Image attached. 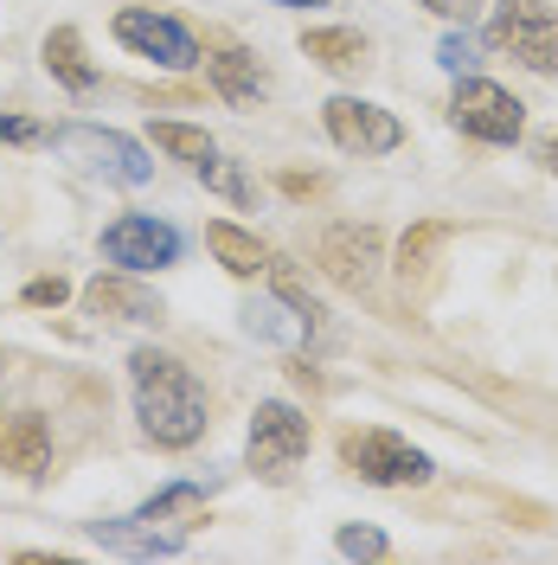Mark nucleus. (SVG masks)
Listing matches in <instances>:
<instances>
[{
  "label": "nucleus",
  "instance_id": "17",
  "mask_svg": "<svg viewBox=\"0 0 558 565\" xmlns=\"http://www.w3.org/2000/svg\"><path fill=\"white\" fill-rule=\"evenodd\" d=\"M302 52L328 71H360L366 65V33H353V26H309Z\"/></svg>",
  "mask_w": 558,
  "mask_h": 565
},
{
  "label": "nucleus",
  "instance_id": "18",
  "mask_svg": "<svg viewBox=\"0 0 558 565\" xmlns=\"http://www.w3.org/2000/svg\"><path fill=\"white\" fill-rule=\"evenodd\" d=\"M154 148L174 154V161H186V168H200L206 154H218V141H212L206 129H193V122H154Z\"/></svg>",
  "mask_w": 558,
  "mask_h": 565
},
{
  "label": "nucleus",
  "instance_id": "11",
  "mask_svg": "<svg viewBox=\"0 0 558 565\" xmlns=\"http://www.w3.org/2000/svg\"><path fill=\"white\" fill-rule=\"evenodd\" d=\"M314 264L341 289H373V277H379V264H385L379 225H328L321 245H314Z\"/></svg>",
  "mask_w": 558,
  "mask_h": 565
},
{
  "label": "nucleus",
  "instance_id": "13",
  "mask_svg": "<svg viewBox=\"0 0 558 565\" xmlns=\"http://www.w3.org/2000/svg\"><path fill=\"white\" fill-rule=\"evenodd\" d=\"M0 469H13L26 482H39L52 469V430H45L39 412H20V418L0 424Z\"/></svg>",
  "mask_w": 558,
  "mask_h": 565
},
{
  "label": "nucleus",
  "instance_id": "23",
  "mask_svg": "<svg viewBox=\"0 0 558 565\" xmlns=\"http://www.w3.org/2000/svg\"><path fill=\"white\" fill-rule=\"evenodd\" d=\"M437 65L455 71V77H462V71H475V39H469V33H450L443 45H437Z\"/></svg>",
  "mask_w": 558,
  "mask_h": 565
},
{
  "label": "nucleus",
  "instance_id": "7",
  "mask_svg": "<svg viewBox=\"0 0 558 565\" xmlns=\"http://www.w3.org/2000/svg\"><path fill=\"white\" fill-rule=\"evenodd\" d=\"M489 45H501L507 58H521L539 77H558V7L552 0H494Z\"/></svg>",
  "mask_w": 558,
  "mask_h": 565
},
{
  "label": "nucleus",
  "instance_id": "25",
  "mask_svg": "<svg viewBox=\"0 0 558 565\" xmlns=\"http://www.w3.org/2000/svg\"><path fill=\"white\" fill-rule=\"evenodd\" d=\"M423 13H443V20H450V13H462V7H475V0H418Z\"/></svg>",
  "mask_w": 558,
  "mask_h": 565
},
{
  "label": "nucleus",
  "instance_id": "15",
  "mask_svg": "<svg viewBox=\"0 0 558 565\" xmlns=\"http://www.w3.org/2000/svg\"><path fill=\"white\" fill-rule=\"evenodd\" d=\"M206 245H212V257H218L232 277H245V282L270 270V250L257 245V232L232 225V218H212V225H206Z\"/></svg>",
  "mask_w": 558,
  "mask_h": 565
},
{
  "label": "nucleus",
  "instance_id": "4",
  "mask_svg": "<svg viewBox=\"0 0 558 565\" xmlns=\"http://www.w3.org/2000/svg\"><path fill=\"white\" fill-rule=\"evenodd\" d=\"M341 462H347L360 482H373V489H423V482L437 476V462L423 457L411 437L379 430V424L347 430V437H341Z\"/></svg>",
  "mask_w": 558,
  "mask_h": 565
},
{
  "label": "nucleus",
  "instance_id": "21",
  "mask_svg": "<svg viewBox=\"0 0 558 565\" xmlns=\"http://www.w3.org/2000/svg\"><path fill=\"white\" fill-rule=\"evenodd\" d=\"M334 546H341L347 559H385V553H391V540H385L379 527H341L334 533Z\"/></svg>",
  "mask_w": 558,
  "mask_h": 565
},
{
  "label": "nucleus",
  "instance_id": "5",
  "mask_svg": "<svg viewBox=\"0 0 558 565\" xmlns=\"http://www.w3.org/2000/svg\"><path fill=\"white\" fill-rule=\"evenodd\" d=\"M450 122L462 129L469 141H489V148H514L526 136V104L507 90V84H494V77H475V71H462L450 90Z\"/></svg>",
  "mask_w": 558,
  "mask_h": 565
},
{
  "label": "nucleus",
  "instance_id": "8",
  "mask_svg": "<svg viewBox=\"0 0 558 565\" xmlns=\"http://www.w3.org/2000/svg\"><path fill=\"white\" fill-rule=\"evenodd\" d=\"M109 33H116L122 52H136V58H148V65H161V71H193L206 58L193 26H180L174 13H154V7H122L109 20Z\"/></svg>",
  "mask_w": 558,
  "mask_h": 565
},
{
  "label": "nucleus",
  "instance_id": "26",
  "mask_svg": "<svg viewBox=\"0 0 558 565\" xmlns=\"http://www.w3.org/2000/svg\"><path fill=\"white\" fill-rule=\"evenodd\" d=\"M539 168H546V174H558V136L539 141Z\"/></svg>",
  "mask_w": 558,
  "mask_h": 565
},
{
  "label": "nucleus",
  "instance_id": "24",
  "mask_svg": "<svg viewBox=\"0 0 558 565\" xmlns=\"http://www.w3.org/2000/svg\"><path fill=\"white\" fill-rule=\"evenodd\" d=\"M0 141H13V148H26V141H45L33 116H0Z\"/></svg>",
  "mask_w": 558,
  "mask_h": 565
},
{
  "label": "nucleus",
  "instance_id": "3",
  "mask_svg": "<svg viewBox=\"0 0 558 565\" xmlns=\"http://www.w3.org/2000/svg\"><path fill=\"white\" fill-rule=\"evenodd\" d=\"M45 141H52L58 161L109 180V186H148V180H154L148 148H141L136 136H122V129H104V122H58Z\"/></svg>",
  "mask_w": 558,
  "mask_h": 565
},
{
  "label": "nucleus",
  "instance_id": "2",
  "mask_svg": "<svg viewBox=\"0 0 558 565\" xmlns=\"http://www.w3.org/2000/svg\"><path fill=\"white\" fill-rule=\"evenodd\" d=\"M206 521V489L200 482H168L161 494H148L136 514L122 521H90V540L109 553H141V559H168L180 553L193 527Z\"/></svg>",
  "mask_w": 558,
  "mask_h": 565
},
{
  "label": "nucleus",
  "instance_id": "20",
  "mask_svg": "<svg viewBox=\"0 0 558 565\" xmlns=\"http://www.w3.org/2000/svg\"><path fill=\"white\" fill-rule=\"evenodd\" d=\"M443 238H450L443 225H418V232H405V245H398V270H405V277L423 270V264H430V250L443 245Z\"/></svg>",
  "mask_w": 558,
  "mask_h": 565
},
{
  "label": "nucleus",
  "instance_id": "9",
  "mask_svg": "<svg viewBox=\"0 0 558 565\" xmlns=\"http://www.w3.org/2000/svg\"><path fill=\"white\" fill-rule=\"evenodd\" d=\"M180 250H186V238H180L168 218H154V212H122V218H109L104 225V257L116 264V270L148 277V270L180 264Z\"/></svg>",
  "mask_w": 558,
  "mask_h": 565
},
{
  "label": "nucleus",
  "instance_id": "14",
  "mask_svg": "<svg viewBox=\"0 0 558 565\" xmlns=\"http://www.w3.org/2000/svg\"><path fill=\"white\" fill-rule=\"evenodd\" d=\"M200 65H206L212 90H218L225 104H257V97L270 90V84H264V65L250 58L245 45H232V39H225V45H212V52L200 58Z\"/></svg>",
  "mask_w": 558,
  "mask_h": 565
},
{
  "label": "nucleus",
  "instance_id": "12",
  "mask_svg": "<svg viewBox=\"0 0 558 565\" xmlns=\"http://www.w3.org/2000/svg\"><path fill=\"white\" fill-rule=\"evenodd\" d=\"M84 309L104 321H129V328H161L168 321V302L136 277V270H109V277L84 282Z\"/></svg>",
  "mask_w": 558,
  "mask_h": 565
},
{
  "label": "nucleus",
  "instance_id": "16",
  "mask_svg": "<svg viewBox=\"0 0 558 565\" xmlns=\"http://www.w3.org/2000/svg\"><path fill=\"white\" fill-rule=\"evenodd\" d=\"M39 52H45V71H52V77L65 84L71 97H84V90H97V65L84 58V39H77V26H52Z\"/></svg>",
  "mask_w": 558,
  "mask_h": 565
},
{
  "label": "nucleus",
  "instance_id": "27",
  "mask_svg": "<svg viewBox=\"0 0 558 565\" xmlns=\"http://www.w3.org/2000/svg\"><path fill=\"white\" fill-rule=\"evenodd\" d=\"M270 7H328V0H270Z\"/></svg>",
  "mask_w": 558,
  "mask_h": 565
},
{
  "label": "nucleus",
  "instance_id": "19",
  "mask_svg": "<svg viewBox=\"0 0 558 565\" xmlns=\"http://www.w3.org/2000/svg\"><path fill=\"white\" fill-rule=\"evenodd\" d=\"M193 174H200V186H212V193H218V200H232V206H250V200H257L250 174L238 168V161H225V154H206Z\"/></svg>",
  "mask_w": 558,
  "mask_h": 565
},
{
  "label": "nucleus",
  "instance_id": "1",
  "mask_svg": "<svg viewBox=\"0 0 558 565\" xmlns=\"http://www.w3.org/2000/svg\"><path fill=\"white\" fill-rule=\"evenodd\" d=\"M129 398H136L141 437L154 450H193L212 424V405L200 392V380H193V366L161 348L129 353Z\"/></svg>",
  "mask_w": 558,
  "mask_h": 565
},
{
  "label": "nucleus",
  "instance_id": "6",
  "mask_svg": "<svg viewBox=\"0 0 558 565\" xmlns=\"http://www.w3.org/2000/svg\"><path fill=\"white\" fill-rule=\"evenodd\" d=\"M309 444H314V430L289 398H264V405L250 412L245 457H250V476H257V482H289V476L302 469V457H309Z\"/></svg>",
  "mask_w": 558,
  "mask_h": 565
},
{
  "label": "nucleus",
  "instance_id": "10",
  "mask_svg": "<svg viewBox=\"0 0 558 565\" xmlns=\"http://www.w3.org/2000/svg\"><path fill=\"white\" fill-rule=\"evenodd\" d=\"M321 122H328L334 148H347V154H391L405 141V122L391 109L366 104V97H328L321 104Z\"/></svg>",
  "mask_w": 558,
  "mask_h": 565
},
{
  "label": "nucleus",
  "instance_id": "22",
  "mask_svg": "<svg viewBox=\"0 0 558 565\" xmlns=\"http://www.w3.org/2000/svg\"><path fill=\"white\" fill-rule=\"evenodd\" d=\"M65 296H71V282H65V277H33L26 289H20V302H26V309H58Z\"/></svg>",
  "mask_w": 558,
  "mask_h": 565
}]
</instances>
